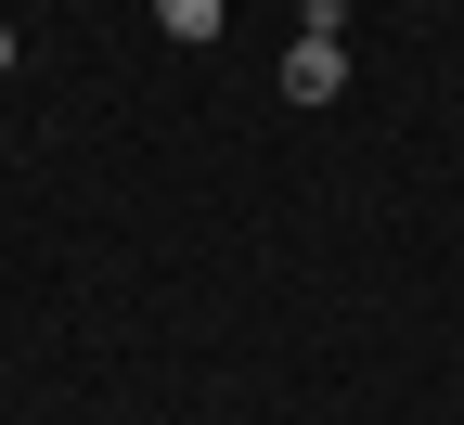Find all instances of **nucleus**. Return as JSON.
Returning a JSON list of instances; mask_svg holds the SVG:
<instances>
[{
	"label": "nucleus",
	"mask_w": 464,
	"mask_h": 425,
	"mask_svg": "<svg viewBox=\"0 0 464 425\" xmlns=\"http://www.w3.org/2000/svg\"><path fill=\"white\" fill-rule=\"evenodd\" d=\"M155 26H168V39H219V26H232V0H155Z\"/></svg>",
	"instance_id": "f03ea898"
},
{
	"label": "nucleus",
	"mask_w": 464,
	"mask_h": 425,
	"mask_svg": "<svg viewBox=\"0 0 464 425\" xmlns=\"http://www.w3.org/2000/svg\"><path fill=\"white\" fill-rule=\"evenodd\" d=\"M0 78H14V14H0Z\"/></svg>",
	"instance_id": "7ed1b4c3"
},
{
	"label": "nucleus",
	"mask_w": 464,
	"mask_h": 425,
	"mask_svg": "<svg viewBox=\"0 0 464 425\" xmlns=\"http://www.w3.org/2000/svg\"><path fill=\"white\" fill-rule=\"evenodd\" d=\"M348 91V39H297L284 52V103H335Z\"/></svg>",
	"instance_id": "f257e3e1"
}]
</instances>
